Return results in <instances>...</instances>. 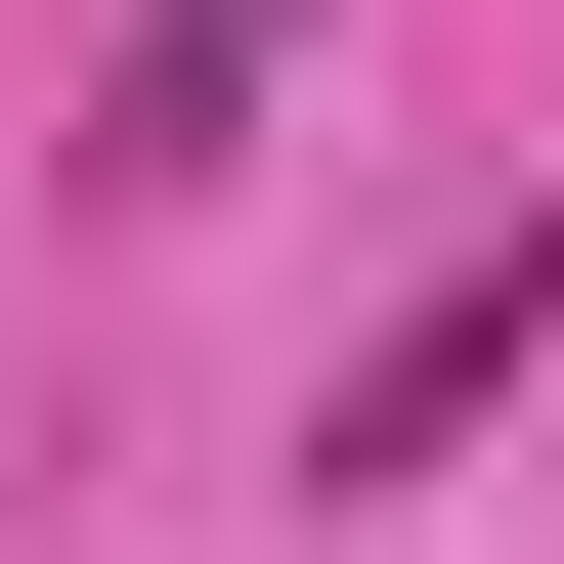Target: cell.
Wrapping results in <instances>:
<instances>
[{
  "instance_id": "obj_1",
  "label": "cell",
  "mask_w": 564,
  "mask_h": 564,
  "mask_svg": "<svg viewBox=\"0 0 564 564\" xmlns=\"http://www.w3.org/2000/svg\"><path fill=\"white\" fill-rule=\"evenodd\" d=\"M521 348H564V217H478V261H434L391 348L304 391V478H434V434H521Z\"/></svg>"
}]
</instances>
